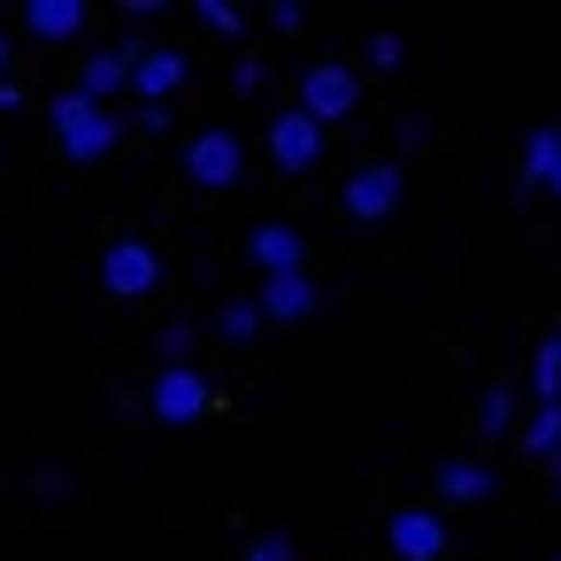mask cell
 <instances>
[{
  "label": "cell",
  "mask_w": 561,
  "mask_h": 561,
  "mask_svg": "<svg viewBox=\"0 0 561 561\" xmlns=\"http://www.w3.org/2000/svg\"><path fill=\"white\" fill-rule=\"evenodd\" d=\"M262 78H270L262 62H239V70H231V85H239V93H262Z\"/></svg>",
  "instance_id": "obj_25"
},
{
  "label": "cell",
  "mask_w": 561,
  "mask_h": 561,
  "mask_svg": "<svg viewBox=\"0 0 561 561\" xmlns=\"http://www.w3.org/2000/svg\"><path fill=\"white\" fill-rule=\"evenodd\" d=\"M247 561H293V530H262V538L247 546Z\"/></svg>",
  "instance_id": "obj_22"
},
{
  "label": "cell",
  "mask_w": 561,
  "mask_h": 561,
  "mask_svg": "<svg viewBox=\"0 0 561 561\" xmlns=\"http://www.w3.org/2000/svg\"><path fill=\"white\" fill-rule=\"evenodd\" d=\"M515 423H523V400H515L507 385H492V392H484V408H477V431H484V438H507Z\"/></svg>",
  "instance_id": "obj_17"
},
{
  "label": "cell",
  "mask_w": 561,
  "mask_h": 561,
  "mask_svg": "<svg viewBox=\"0 0 561 561\" xmlns=\"http://www.w3.org/2000/svg\"><path fill=\"white\" fill-rule=\"evenodd\" d=\"M16 108H24V85L9 78V85H0V116H16Z\"/></svg>",
  "instance_id": "obj_27"
},
{
  "label": "cell",
  "mask_w": 561,
  "mask_h": 561,
  "mask_svg": "<svg viewBox=\"0 0 561 561\" xmlns=\"http://www.w3.org/2000/svg\"><path fill=\"white\" fill-rule=\"evenodd\" d=\"M553 178H561V124L523 139V193H553Z\"/></svg>",
  "instance_id": "obj_15"
},
{
  "label": "cell",
  "mask_w": 561,
  "mask_h": 561,
  "mask_svg": "<svg viewBox=\"0 0 561 561\" xmlns=\"http://www.w3.org/2000/svg\"><path fill=\"white\" fill-rule=\"evenodd\" d=\"M492 469L484 461H469V454H454V461H438V500L446 507H477V500H492Z\"/></svg>",
  "instance_id": "obj_13"
},
{
  "label": "cell",
  "mask_w": 561,
  "mask_h": 561,
  "mask_svg": "<svg viewBox=\"0 0 561 561\" xmlns=\"http://www.w3.org/2000/svg\"><path fill=\"white\" fill-rule=\"evenodd\" d=\"M530 400H538V408L561 400V354H553V346H538V362H530Z\"/></svg>",
  "instance_id": "obj_19"
},
{
  "label": "cell",
  "mask_w": 561,
  "mask_h": 561,
  "mask_svg": "<svg viewBox=\"0 0 561 561\" xmlns=\"http://www.w3.org/2000/svg\"><path fill=\"white\" fill-rule=\"evenodd\" d=\"M300 108L331 131V124H346V116L362 108V78H354L346 62H316V70L300 78Z\"/></svg>",
  "instance_id": "obj_5"
},
{
  "label": "cell",
  "mask_w": 561,
  "mask_h": 561,
  "mask_svg": "<svg viewBox=\"0 0 561 561\" xmlns=\"http://www.w3.org/2000/svg\"><path fill=\"white\" fill-rule=\"evenodd\" d=\"M0 85H9V32H0Z\"/></svg>",
  "instance_id": "obj_28"
},
{
  "label": "cell",
  "mask_w": 561,
  "mask_h": 561,
  "mask_svg": "<svg viewBox=\"0 0 561 561\" xmlns=\"http://www.w3.org/2000/svg\"><path fill=\"white\" fill-rule=\"evenodd\" d=\"M47 124H55V147H62L70 162H101V154L124 139L116 108H101V101H85V93H55V101H47Z\"/></svg>",
  "instance_id": "obj_1"
},
{
  "label": "cell",
  "mask_w": 561,
  "mask_h": 561,
  "mask_svg": "<svg viewBox=\"0 0 561 561\" xmlns=\"http://www.w3.org/2000/svg\"><path fill=\"white\" fill-rule=\"evenodd\" d=\"M262 323H270V316H262V300H224V316H216V331H224L231 346H247Z\"/></svg>",
  "instance_id": "obj_18"
},
{
  "label": "cell",
  "mask_w": 561,
  "mask_h": 561,
  "mask_svg": "<svg viewBox=\"0 0 561 561\" xmlns=\"http://www.w3.org/2000/svg\"><path fill=\"white\" fill-rule=\"evenodd\" d=\"M385 546H392L400 561H446V523H438L431 507H400V515L385 523Z\"/></svg>",
  "instance_id": "obj_10"
},
{
  "label": "cell",
  "mask_w": 561,
  "mask_h": 561,
  "mask_svg": "<svg viewBox=\"0 0 561 561\" xmlns=\"http://www.w3.org/2000/svg\"><path fill=\"white\" fill-rule=\"evenodd\" d=\"M546 346H553V354H561V331H553V339H546Z\"/></svg>",
  "instance_id": "obj_30"
},
{
  "label": "cell",
  "mask_w": 561,
  "mask_h": 561,
  "mask_svg": "<svg viewBox=\"0 0 561 561\" xmlns=\"http://www.w3.org/2000/svg\"><path fill=\"white\" fill-rule=\"evenodd\" d=\"M162 354H170V369H185V354H193V323H170V331H162Z\"/></svg>",
  "instance_id": "obj_23"
},
{
  "label": "cell",
  "mask_w": 561,
  "mask_h": 561,
  "mask_svg": "<svg viewBox=\"0 0 561 561\" xmlns=\"http://www.w3.org/2000/svg\"><path fill=\"white\" fill-rule=\"evenodd\" d=\"M523 454H530V461H553V454H561V400H546V408L523 415Z\"/></svg>",
  "instance_id": "obj_16"
},
{
  "label": "cell",
  "mask_w": 561,
  "mask_h": 561,
  "mask_svg": "<svg viewBox=\"0 0 561 561\" xmlns=\"http://www.w3.org/2000/svg\"><path fill=\"white\" fill-rule=\"evenodd\" d=\"M247 262L262 270V285H270V277H300L308 239H300L293 224H254V231H247Z\"/></svg>",
  "instance_id": "obj_8"
},
{
  "label": "cell",
  "mask_w": 561,
  "mask_h": 561,
  "mask_svg": "<svg viewBox=\"0 0 561 561\" xmlns=\"http://www.w3.org/2000/svg\"><path fill=\"white\" fill-rule=\"evenodd\" d=\"M131 124H139V131H170V108H147V101H139V108H131Z\"/></svg>",
  "instance_id": "obj_26"
},
{
  "label": "cell",
  "mask_w": 561,
  "mask_h": 561,
  "mask_svg": "<svg viewBox=\"0 0 561 561\" xmlns=\"http://www.w3.org/2000/svg\"><path fill=\"white\" fill-rule=\"evenodd\" d=\"M131 62H139V39H124V47H93V55H85V78H78V93L108 108L116 93H131Z\"/></svg>",
  "instance_id": "obj_11"
},
{
  "label": "cell",
  "mask_w": 561,
  "mask_h": 561,
  "mask_svg": "<svg viewBox=\"0 0 561 561\" xmlns=\"http://www.w3.org/2000/svg\"><path fill=\"white\" fill-rule=\"evenodd\" d=\"M270 162H277L285 178L316 170V162H323V124H316L308 108H285V116H270Z\"/></svg>",
  "instance_id": "obj_7"
},
{
  "label": "cell",
  "mask_w": 561,
  "mask_h": 561,
  "mask_svg": "<svg viewBox=\"0 0 561 561\" xmlns=\"http://www.w3.org/2000/svg\"><path fill=\"white\" fill-rule=\"evenodd\" d=\"M185 178H193L201 193H231V185L247 178V147H239L231 131H193V139H185Z\"/></svg>",
  "instance_id": "obj_4"
},
{
  "label": "cell",
  "mask_w": 561,
  "mask_h": 561,
  "mask_svg": "<svg viewBox=\"0 0 561 561\" xmlns=\"http://www.w3.org/2000/svg\"><path fill=\"white\" fill-rule=\"evenodd\" d=\"M362 62H369V70H400V62H408V39H400V32H369Z\"/></svg>",
  "instance_id": "obj_20"
},
{
  "label": "cell",
  "mask_w": 561,
  "mask_h": 561,
  "mask_svg": "<svg viewBox=\"0 0 561 561\" xmlns=\"http://www.w3.org/2000/svg\"><path fill=\"white\" fill-rule=\"evenodd\" d=\"M400 193H408V178H400V162H362L354 178H346V216L354 224H385L392 208H400Z\"/></svg>",
  "instance_id": "obj_6"
},
{
  "label": "cell",
  "mask_w": 561,
  "mask_h": 561,
  "mask_svg": "<svg viewBox=\"0 0 561 561\" xmlns=\"http://www.w3.org/2000/svg\"><path fill=\"white\" fill-rule=\"evenodd\" d=\"M101 285H108V300H147V293L162 285V254H154V239H108V254H101Z\"/></svg>",
  "instance_id": "obj_3"
},
{
  "label": "cell",
  "mask_w": 561,
  "mask_h": 561,
  "mask_svg": "<svg viewBox=\"0 0 561 561\" xmlns=\"http://www.w3.org/2000/svg\"><path fill=\"white\" fill-rule=\"evenodd\" d=\"M546 469H553V492H561V454H553V461H546Z\"/></svg>",
  "instance_id": "obj_29"
},
{
  "label": "cell",
  "mask_w": 561,
  "mask_h": 561,
  "mask_svg": "<svg viewBox=\"0 0 561 561\" xmlns=\"http://www.w3.org/2000/svg\"><path fill=\"white\" fill-rule=\"evenodd\" d=\"M553 201H561V178H553Z\"/></svg>",
  "instance_id": "obj_31"
},
{
  "label": "cell",
  "mask_w": 561,
  "mask_h": 561,
  "mask_svg": "<svg viewBox=\"0 0 561 561\" xmlns=\"http://www.w3.org/2000/svg\"><path fill=\"white\" fill-rule=\"evenodd\" d=\"M32 492H39V500H70V469H39Z\"/></svg>",
  "instance_id": "obj_24"
},
{
  "label": "cell",
  "mask_w": 561,
  "mask_h": 561,
  "mask_svg": "<svg viewBox=\"0 0 561 561\" xmlns=\"http://www.w3.org/2000/svg\"><path fill=\"white\" fill-rule=\"evenodd\" d=\"M201 24H208L216 39H247V16H239V9H224V0H201Z\"/></svg>",
  "instance_id": "obj_21"
},
{
  "label": "cell",
  "mask_w": 561,
  "mask_h": 561,
  "mask_svg": "<svg viewBox=\"0 0 561 561\" xmlns=\"http://www.w3.org/2000/svg\"><path fill=\"white\" fill-rule=\"evenodd\" d=\"M85 24H93L85 0H32V9H24V32H32V39H47V47L85 39Z\"/></svg>",
  "instance_id": "obj_12"
},
{
  "label": "cell",
  "mask_w": 561,
  "mask_h": 561,
  "mask_svg": "<svg viewBox=\"0 0 561 561\" xmlns=\"http://www.w3.org/2000/svg\"><path fill=\"white\" fill-rule=\"evenodd\" d=\"M185 85V55L178 47H154V39H139V62H131V93L147 101V108H170V93Z\"/></svg>",
  "instance_id": "obj_9"
},
{
  "label": "cell",
  "mask_w": 561,
  "mask_h": 561,
  "mask_svg": "<svg viewBox=\"0 0 561 561\" xmlns=\"http://www.w3.org/2000/svg\"><path fill=\"white\" fill-rule=\"evenodd\" d=\"M254 300H262V316H270V323H300V316H316V300H323V293H316V285H308V270H300V277H270Z\"/></svg>",
  "instance_id": "obj_14"
},
{
  "label": "cell",
  "mask_w": 561,
  "mask_h": 561,
  "mask_svg": "<svg viewBox=\"0 0 561 561\" xmlns=\"http://www.w3.org/2000/svg\"><path fill=\"white\" fill-rule=\"evenodd\" d=\"M147 408H154L170 431H185V423H201V415L216 408V377H208V369H193V362H185V369H170V362H162V377H154Z\"/></svg>",
  "instance_id": "obj_2"
}]
</instances>
